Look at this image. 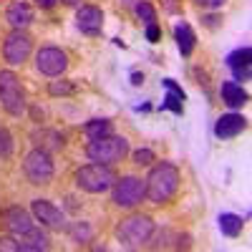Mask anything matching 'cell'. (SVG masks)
I'll list each match as a JSON object with an SVG mask.
<instances>
[{
  "mask_svg": "<svg viewBox=\"0 0 252 252\" xmlns=\"http://www.w3.org/2000/svg\"><path fill=\"white\" fill-rule=\"evenodd\" d=\"M146 184V199L154 204H166L179 189V169L169 161H159L149 177L144 179Z\"/></svg>",
  "mask_w": 252,
  "mask_h": 252,
  "instance_id": "obj_1",
  "label": "cell"
},
{
  "mask_svg": "<svg viewBox=\"0 0 252 252\" xmlns=\"http://www.w3.org/2000/svg\"><path fill=\"white\" fill-rule=\"evenodd\" d=\"M154 232H157V224L146 215H131V217L121 220V224L116 227L119 242L124 247H129V250H139L141 245H146Z\"/></svg>",
  "mask_w": 252,
  "mask_h": 252,
  "instance_id": "obj_2",
  "label": "cell"
},
{
  "mask_svg": "<svg viewBox=\"0 0 252 252\" xmlns=\"http://www.w3.org/2000/svg\"><path fill=\"white\" fill-rule=\"evenodd\" d=\"M126 154H129V141H126L124 136H116V134L91 139V144L86 146V157L96 164H106V166L121 161Z\"/></svg>",
  "mask_w": 252,
  "mask_h": 252,
  "instance_id": "obj_3",
  "label": "cell"
},
{
  "mask_svg": "<svg viewBox=\"0 0 252 252\" xmlns=\"http://www.w3.org/2000/svg\"><path fill=\"white\" fill-rule=\"evenodd\" d=\"M116 182V174L111 166L106 164H86V166H81V169L76 172V184L83 189V192H89V194H101V192H106V189H111Z\"/></svg>",
  "mask_w": 252,
  "mask_h": 252,
  "instance_id": "obj_4",
  "label": "cell"
},
{
  "mask_svg": "<svg viewBox=\"0 0 252 252\" xmlns=\"http://www.w3.org/2000/svg\"><path fill=\"white\" fill-rule=\"evenodd\" d=\"M23 172H26V179L31 184H51L53 174H56V166H53V157L48 149H40V146H35L33 152L26 154V161H23Z\"/></svg>",
  "mask_w": 252,
  "mask_h": 252,
  "instance_id": "obj_5",
  "label": "cell"
},
{
  "mask_svg": "<svg viewBox=\"0 0 252 252\" xmlns=\"http://www.w3.org/2000/svg\"><path fill=\"white\" fill-rule=\"evenodd\" d=\"M0 103L10 116H20L26 111V91L13 71H0Z\"/></svg>",
  "mask_w": 252,
  "mask_h": 252,
  "instance_id": "obj_6",
  "label": "cell"
},
{
  "mask_svg": "<svg viewBox=\"0 0 252 252\" xmlns=\"http://www.w3.org/2000/svg\"><path fill=\"white\" fill-rule=\"evenodd\" d=\"M111 197H114V204L121 207V209H134L136 204H141L146 199V184L139 179V177H121L114 182L111 187Z\"/></svg>",
  "mask_w": 252,
  "mask_h": 252,
  "instance_id": "obj_7",
  "label": "cell"
},
{
  "mask_svg": "<svg viewBox=\"0 0 252 252\" xmlns=\"http://www.w3.org/2000/svg\"><path fill=\"white\" fill-rule=\"evenodd\" d=\"M31 51H33V38L26 31H13L3 40V58L10 63V66H20V63H26Z\"/></svg>",
  "mask_w": 252,
  "mask_h": 252,
  "instance_id": "obj_8",
  "label": "cell"
},
{
  "mask_svg": "<svg viewBox=\"0 0 252 252\" xmlns=\"http://www.w3.org/2000/svg\"><path fill=\"white\" fill-rule=\"evenodd\" d=\"M35 68L43 76L56 78V76H61L63 71L68 68V56L63 53L61 48H56V46H46V48H40L35 53Z\"/></svg>",
  "mask_w": 252,
  "mask_h": 252,
  "instance_id": "obj_9",
  "label": "cell"
},
{
  "mask_svg": "<svg viewBox=\"0 0 252 252\" xmlns=\"http://www.w3.org/2000/svg\"><path fill=\"white\" fill-rule=\"evenodd\" d=\"M31 209H33V217L43 227H51V229H63L66 227V215H63L61 209L53 202H48V199H33Z\"/></svg>",
  "mask_w": 252,
  "mask_h": 252,
  "instance_id": "obj_10",
  "label": "cell"
},
{
  "mask_svg": "<svg viewBox=\"0 0 252 252\" xmlns=\"http://www.w3.org/2000/svg\"><path fill=\"white\" fill-rule=\"evenodd\" d=\"M76 26L83 35H98L103 28V13L96 5H81L76 13Z\"/></svg>",
  "mask_w": 252,
  "mask_h": 252,
  "instance_id": "obj_11",
  "label": "cell"
},
{
  "mask_svg": "<svg viewBox=\"0 0 252 252\" xmlns=\"http://www.w3.org/2000/svg\"><path fill=\"white\" fill-rule=\"evenodd\" d=\"M227 68L232 71L235 81H250V73H252V48L245 46V48H237L227 56Z\"/></svg>",
  "mask_w": 252,
  "mask_h": 252,
  "instance_id": "obj_12",
  "label": "cell"
},
{
  "mask_svg": "<svg viewBox=\"0 0 252 252\" xmlns=\"http://www.w3.org/2000/svg\"><path fill=\"white\" fill-rule=\"evenodd\" d=\"M3 222H5V227H8V232H13L15 237L31 232V229L35 227V224H33V217L26 212L23 207H8L5 212H3Z\"/></svg>",
  "mask_w": 252,
  "mask_h": 252,
  "instance_id": "obj_13",
  "label": "cell"
},
{
  "mask_svg": "<svg viewBox=\"0 0 252 252\" xmlns=\"http://www.w3.org/2000/svg\"><path fill=\"white\" fill-rule=\"evenodd\" d=\"M245 129H247V119L245 116H240V114H224L215 124V136L217 139H235Z\"/></svg>",
  "mask_w": 252,
  "mask_h": 252,
  "instance_id": "obj_14",
  "label": "cell"
},
{
  "mask_svg": "<svg viewBox=\"0 0 252 252\" xmlns=\"http://www.w3.org/2000/svg\"><path fill=\"white\" fill-rule=\"evenodd\" d=\"M5 18L15 31H23L26 26L33 23V8L26 3V0H13V3L8 5V10H5Z\"/></svg>",
  "mask_w": 252,
  "mask_h": 252,
  "instance_id": "obj_15",
  "label": "cell"
},
{
  "mask_svg": "<svg viewBox=\"0 0 252 252\" xmlns=\"http://www.w3.org/2000/svg\"><path fill=\"white\" fill-rule=\"evenodd\" d=\"M220 94H222V101L227 103L229 109H240V106H245L247 103V91L240 86L237 81H224L222 83V89H220Z\"/></svg>",
  "mask_w": 252,
  "mask_h": 252,
  "instance_id": "obj_16",
  "label": "cell"
},
{
  "mask_svg": "<svg viewBox=\"0 0 252 252\" xmlns=\"http://www.w3.org/2000/svg\"><path fill=\"white\" fill-rule=\"evenodd\" d=\"M48 247H51L48 245V237L40 232L38 227H33L31 232L18 237V250L20 252H40V250H48Z\"/></svg>",
  "mask_w": 252,
  "mask_h": 252,
  "instance_id": "obj_17",
  "label": "cell"
},
{
  "mask_svg": "<svg viewBox=\"0 0 252 252\" xmlns=\"http://www.w3.org/2000/svg\"><path fill=\"white\" fill-rule=\"evenodd\" d=\"M174 40H177V48L182 56H192L194 51V43H197V35L192 31L189 23H177L174 26Z\"/></svg>",
  "mask_w": 252,
  "mask_h": 252,
  "instance_id": "obj_18",
  "label": "cell"
},
{
  "mask_svg": "<svg viewBox=\"0 0 252 252\" xmlns=\"http://www.w3.org/2000/svg\"><path fill=\"white\" fill-rule=\"evenodd\" d=\"M164 89H166V98L161 103V109H169L174 114H182V101H184V91L177 86L174 78H164Z\"/></svg>",
  "mask_w": 252,
  "mask_h": 252,
  "instance_id": "obj_19",
  "label": "cell"
},
{
  "mask_svg": "<svg viewBox=\"0 0 252 252\" xmlns=\"http://www.w3.org/2000/svg\"><path fill=\"white\" fill-rule=\"evenodd\" d=\"M217 224H220V232L227 235V237H237V235L242 232V227H245L242 217H237V215H232V212L220 215V217H217Z\"/></svg>",
  "mask_w": 252,
  "mask_h": 252,
  "instance_id": "obj_20",
  "label": "cell"
},
{
  "mask_svg": "<svg viewBox=\"0 0 252 252\" xmlns=\"http://www.w3.org/2000/svg\"><path fill=\"white\" fill-rule=\"evenodd\" d=\"M83 131H86L89 139H101V136L111 134V121L109 119H91L86 126H83Z\"/></svg>",
  "mask_w": 252,
  "mask_h": 252,
  "instance_id": "obj_21",
  "label": "cell"
},
{
  "mask_svg": "<svg viewBox=\"0 0 252 252\" xmlns=\"http://www.w3.org/2000/svg\"><path fill=\"white\" fill-rule=\"evenodd\" d=\"M136 15L144 20L146 26H149V23H157V10H154L152 3H146V0H139V3H136Z\"/></svg>",
  "mask_w": 252,
  "mask_h": 252,
  "instance_id": "obj_22",
  "label": "cell"
},
{
  "mask_svg": "<svg viewBox=\"0 0 252 252\" xmlns=\"http://www.w3.org/2000/svg\"><path fill=\"white\" fill-rule=\"evenodd\" d=\"M13 154V136L5 126H0V159H5Z\"/></svg>",
  "mask_w": 252,
  "mask_h": 252,
  "instance_id": "obj_23",
  "label": "cell"
},
{
  "mask_svg": "<svg viewBox=\"0 0 252 252\" xmlns=\"http://www.w3.org/2000/svg\"><path fill=\"white\" fill-rule=\"evenodd\" d=\"M40 139H46V141H40V149H46V146H51V149H61L63 146V136L56 134V131H40Z\"/></svg>",
  "mask_w": 252,
  "mask_h": 252,
  "instance_id": "obj_24",
  "label": "cell"
},
{
  "mask_svg": "<svg viewBox=\"0 0 252 252\" xmlns=\"http://www.w3.org/2000/svg\"><path fill=\"white\" fill-rule=\"evenodd\" d=\"M48 91H51V96H68V94H73L76 91V86H73V83L71 81H53L51 83V86H48Z\"/></svg>",
  "mask_w": 252,
  "mask_h": 252,
  "instance_id": "obj_25",
  "label": "cell"
},
{
  "mask_svg": "<svg viewBox=\"0 0 252 252\" xmlns=\"http://www.w3.org/2000/svg\"><path fill=\"white\" fill-rule=\"evenodd\" d=\"M131 159H134V164H139V166H149L157 157H154L152 149H136V152L131 154Z\"/></svg>",
  "mask_w": 252,
  "mask_h": 252,
  "instance_id": "obj_26",
  "label": "cell"
},
{
  "mask_svg": "<svg viewBox=\"0 0 252 252\" xmlns=\"http://www.w3.org/2000/svg\"><path fill=\"white\" fill-rule=\"evenodd\" d=\"M73 237H76V240H89V237H91V227H89L86 222L76 224V227H73Z\"/></svg>",
  "mask_w": 252,
  "mask_h": 252,
  "instance_id": "obj_27",
  "label": "cell"
},
{
  "mask_svg": "<svg viewBox=\"0 0 252 252\" xmlns=\"http://www.w3.org/2000/svg\"><path fill=\"white\" fill-rule=\"evenodd\" d=\"M159 35H161V31H159L157 23H149V26H146V38H149V43H157Z\"/></svg>",
  "mask_w": 252,
  "mask_h": 252,
  "instance_id": "obj_28",
  "label": "cell"
},
{
  "mask_svg": "<svg viewBox=\"0 0 252 252\" xmlns=\"http://www.w3.org/2000/svg\"><path fill=\"white\" fill-rule=\"evenodd\" d=\"M0 250L18 252V240H13V237H0Z\"/></svg>",
  "mask_w": 252,
  "mask_h": 252,
  "instance_id": "obj_29",
  "label": "cell"
},
{
  "mask_svg": "<svg viewBox=\"0 0 252 252\" xmlns=\"http://www.w3.org/2000/svg\"><path fill=\"white\" fill-rule=\"evenodd\" d=\"M194 3L202 8H220V5H224V0H194Z\"/></svg>",
  "mask_w": 252,
  "mask_h": 252,
  "instance_id": "obj_30",
  "label": "cell"
},
{
  "mask_svg": "<svg viewBox=\"0 0 252 252\" xmlns=\"http://www.w3.org/2000/svg\"><path fill=\"white\" fill-rule=\"evenodd\" d=\"M35 3H38L40 8H53V5L58 3V0H35Z\"/></svg>",
  "mask_w": 252,
  "mask_h": 252,
  "instance_id": "obj_31",
  "label": "cell"
},
{
  "mask_svg": "<svg viewBox=\"0 0 252 252\" xmlns=\"http://www.w3.org/2000/svg\"><path fill=\"white\" fill-rule=\"evenodd\" d=\"M131 83H134V86H139V83H144V76L141 73H131Z\"/></svg>",
  "mask_w": 252,
  "mask_h": 252,
  "instance_id": "obj_32",
  "label": "cell"
},
{
  "mask_svg": "<svg viewBox=\"0 0 252 252\" xmlns=\"http://www.w3.org/2000/svg\"><path fill=\"white\" fill-rule=\"evenodd\" d=\"M66 5H78V0H63Z\"/></svg>",
  "mask_w": 252,
  "mask_h": 252,
  "instance_id": "obj_33",
  "label": "cell"
}]
</instances>
